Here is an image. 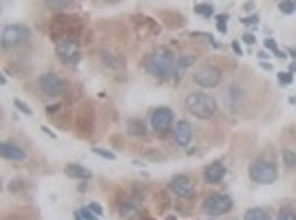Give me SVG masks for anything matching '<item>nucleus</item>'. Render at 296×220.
I'll return each mask as SVG.
<instances>
[{"mask_svg":"<svg viewBox=\"0 0 296 220\" xmlns=\"http://www.w3.org/2000/svg\"><path fill=\"white\" fill-rule=\"evenodd\" d=\"M263 46H265V51H269L272 55H276L281 48H278V44H276V40H272V38H265L263 40Z\"/></svg>","mask_w":296,"mask_h":220,"instance_id":"nucleus-25","label":"nucleus"},{"mask_svg":"<svg viewBox=\"0 0 296 220\" xmlns=\"http://www.w3.org/2000/svg\"><path fill=\"white\" fill-rule=\"evenodd\" d=\"M194 62H197V55H192V53H186V55L177 57V62H175V73H172V79H175V82H181V77H184L186 68H188V66H192Z\"/></svg>","mask_w":296,"mask_h":220,"instance_id":"nucleus-14","label":"nucleus"},{"mask_svg":"<svg viewBox=\"0 0 296 220\" xmlns=\"http://www.w3.org/2000/svg\"><path fill=\"white\" fill-rule=\"evenodd\" d=\"M175 55H172L168 48H155L153 53H148L144 60V68L148 70L150 75H153L155 79H161V82H166L168 77H172V73H175Z\"/></svg>","mask_w":296,"mask_h":220,"instance_id":"nucleus-1","label":"nucleus"},{"mask_svg":"<svg viewBox=\"0 0 296 220\" xmlns=\"http://www.w3.org/2000/svg\"><path fill=\"white\" fill-rule=\"evenodd\" d=\"M31 35L29 26L25 24H7L2 29V33H0V42H2V46H16V44H22L27 42Z\"/></svg>","mask_w":296,"mask_h":220,"instance_id":"nucleus-8","label":"nucleus"},{"mask_svg":"<svg viewBox=\"0 0 296 220\" xmlns=\"http://www.w3.org/2000/svg\"><path fill=\"white\" fill-rule=\"evenodd\" d=\"M243 7H245V11H252V13H254V2H252V0H247Z\"/></svg>","mask_w":296,"mask_h":220,"instance_id":"nucleus-36","label":"nucleus"},{"mask_svg":"<svg viewBox=\"0 0 296 220\" xmlns=\"http://www.w3.org/2000/svg\"><path fill=\"white\" fill-rule=\"evenodd\" d=\"M150 126H153V130L159 132V134L172 130V126H175V114H172V110L168 108V106L155 108L153 114H150Z\"/></svg>","mask_w":296,"mask_h":220,"instance_id":"nucleus-9","label":"nucleus"},{"mask_svg":"<svg viewBox=\"0 0 296 220\" xmlns=\"http://www.w3.org/2000/svg\"><path fill=\"white\" fill-rule=\"evenodd\" d=\"M186 110L197 119H210L216 112V99L208 92H190L186 97Z\"/></svg>","mask_w":296,"mask_h":220,"instance_id":"nucleus-2","label":"nucleus"},{"mask_svg":"<svg viewBox=\"0 0 296 220\" xmlns=\"http://www.w3.org/2000/svg\"><path fill=\"white\" fill-rule=\"evenodd\" d=\"M241 24H245V26H250V29H254V26L259 24V16H256V13H250V16L241 18Z\"/></svg>","mask_w":296,"mask_h":220,"instance_id":"nucleus-28","label":"nucleus"},{"mask_svg":"<svg viewBox=\"0 0 296 220\" xmlns=\"http://www.w3.org/2000/svg\"><path fill=\"white\" fill-rule=\"evenodd\" d=\"M88 209H91L95 216H102V214H104V209H102L100 202H91V205H88Z\"/></svg>","mask_w":296,"mask_h":220,"instance_id":"nucleus-34","label":"nucleus"},{"mask_svg":"<svg viewBox=\"0 0 296 220\" xmlns=\"http://www.w3.org/2000/svg\"><path fill=\"white\" fill-rule=\"evenodd\" d=\"M294 2H296V0H294Z\"/></svg>","mask_w":296,"mask_h":220,"instance_id":"nucleus-46","label":"nucleus"},{"mask_svg":"<svg viewBox=\"0 0 296 220\" xmlns=\"http://www.w3.org/2000/svg\"><path fill=\"white\" fill-rule=\"evenodd\" d=\"M210 220H215V218H210Z\"/></svg>","mask_w":296,"mask_h":220,"instance_id":"nucleus-45","label":"nucleus"},{"mask_svg":"<svg viewBox=\"0 0 296 220\" xmlns=\"http://www.w3.org/2000/svg\"><path fill=\"white\" fill-rule=\"evenodd\" d=\"M232 207H234L232 198L225 196V194H210V196H206L201 202L203 214H208V216H223V214H228V211H232Z\"/></svg>","mask_w":296,"mask_h":220,"instance_id":"nucleus-4","label":"nucleus"},{"mask_svg":"<svg viewBox=\"0 0 296 220\" xmlns=\"http://www.w3.org/2000/svg\"><path fill=\"white\" fill-rule=\"evenodd\" d=\"M64 174L69 176V178H73V180H84V183L93 176L91 170H86L84 165H78V163H69V165L64 167Z\"/></svg>","mask_w":296,"mask_h":220,"instance_id":"nucleus-16","label":"nucleus"},{"mask_svg":"<svg viewBox=\"0 0 296 220\" xmlns=\"http://www.w3.org/2000/svg\"><path fill=\"white\" fill-rule=\"evenodd\" d=\"M119 216H122V218H128V220H135L137 216H139V209H137V205L133 200H126L119 205Z\"/></svg>","mask_w":296,"mask_h":220,"instance_id":"nucleus-18","label":"nucleus"},{"mask_svg":"<svg viewBox=\"0 0 296 220\" xmlns=\"http://www.w3.org/2000/svg\"><path fill=\"white\" fill-rule=\"evenodd\" d=\"M192 79L201 88H216L223 79V73H221V68H216L212 64H203L192 73Z\"/></svg>","mask_w":296,"mask_h":220,"instance_id":"nucleus-6","label":"nucleus"},{"mask_svg":"<svg viewBox=\"0 0 296 220\" xmlns=\"http://www.w3.org/2000/svg\"><path fill=\"white\" fill-rule=\"evenodd\" d=\"M290 73H296V62H294V64H290Z\"/></svg>","mask_w":296,"mask_h":220,"instance_id":"nucleus-42","label":"nucleus"},{"mask_svg":"<svg viewBox=\"0 0 296 220\" xmlns=\"http://www.w3.org/2000/svg\"><path fill=\"white\" fill-rule=\"evenodd\" d=\"M232 51H234V53H237V55H239V57H241V55H243V51H241V44H239V42H232Z\"/></svg>","mask_w":296,"mask_h":220,"instance_id":"nucleus-35","label":"nucleus"},{"mask_svg":"<svg viewBox=\"0 0 296 220\" xmlns=\"http://www.w3.org/2000/svg\"><path fill=\"white\" fill-rule=\"evenodd\" d=\"M55 53L64 64H75L80 60V44L71 35H62L55 40Z\"/></svg>","mask_w":296,"mask_h":220,"instance_id":"nucleus-7","label":"nucleus"},{"mask_svg":"<svg viewBox=\"0 0 296 220\" xmlns=\"http://www.w3.org/2000/svg\"><path fill=\"white\" fill-rule=\"evenodd\" d=\"M44 4H47L49 9H53V11H64L71 4V0H44Z\"/></svg>","mask_w":296,"mask_h":220,"instance_id":"nucleus-22","label":"nucleus"},{"mask_svg":"<svg viewBox=\"0 0 296 220\" xmlns=\"http://www.w3.org/2000/svg\"><path fill=\"white\" fill-rule=\"evenodd\" d=\"M126 132L133 136H144L146 134V126L144 121H139V119H128L126 121Z\"/></svg>","mask_w":296,"mask_h":220,"instance_id":"nucleus-19","label":"nucleus"},{"mask_svg":"<svg viewBox=\"0 0 296 220\" xmlns=\"http://www.w3.org/2000/svg\"><path fill=\"white\" fill-rule=\"evenodd\" d=\"M73 218H75V220H84V218H82V216H80V214H78V211H75V214H73Z\"/></svg>","mask_w":296,"mask_h":220,"instance_id":"nucleus-43","label":"nucleus"},{"mask_svg":"<svg viewBox=\"0 0 296 220\" xmlns=\"http://www.w3.org/2000/svg\"><path fill=\"white\" fill-rule=\"evenodd\" d=\"M243 101H245V90H243V88H239V86L228 88V92H225V104H228L230 110H239Z\"/></svg>","mask_w":296,"mask_h":220,"instance_id":"nucleus-15","label":"nucleus"},{"mask_svg":"<svg viewBox=\"0 0 296 220\" xmlns=\"http://www.w3.org/2000/svg\"><path fill=\"white\" fill-rule=\"evenodd\" d=\"M243 220H272V216L263 207H252V209H247L243 214Z\"/></svg>","mask_w":296,"mask_h":220,"instance_id":"nucleus-17","label":"nucleus"},{"mask_svg":"<svg viewBox=\"0 0 296 220\" xmlns=\"http://www.w3.org/2000/svg\"><path fill=\"white\" fill-rule=\"evenodd\" d=\"M259 57H261V62H265V57H269V51H261Z\"/></svg>","mask_w":296,"mask_h":220,"instance_id":"nucleus-40","label":"nucleus"},{"mask_svg":"<svg viewBox=\"0 0 296 220\" xmlns=\"http://www.w3.org/2000/svg\"><path fill=\"white\" fill-rule=\"evenodd\" d=\"M194 13H197V16H203V18H212L215 16V7L208 2H199V4H194Z\"/></svg>","mask_w":296,"mask_h":220,"instance_id":"nucleus-20","label":"nucleus"},{"mask_svg":"<svg viewBox=\"0 0 296 220\" xmlns=\"http://www.w3.org/2000/svg\"><path fill=\"white\" fill-rule=\"evenodd\" d=\"M192 126H190V121H186V119H179V121L172 126V139H175V143L179 145V148H186V145H190V141H192Z\"/></svg>","mask_w":296,"mask_h":220,"instance_id":"nucleus-11","label":"nucleus"},{"mask_svg":"<svg viewBox=\"0 0 296 220\" xmlns=\"http://www.w3.org/2000/svg\"><path fill=\"white\" fill-rule=\"evenodd\" d=\"M0 156L7 158V161L20 163V161H25V158H27V152L20 148V145L11 143V141H2V143H0Z\"/></svg>","mask_w":296,"mask_h":220,"instance_id":"nucleus-12","label":"nucleus"},{"mask_svg":"<svg viewBox=\"0 0 296 220\" xmlns=\"http://www.w3.org/2000/svg\"><path fill=\"white\" fill-rule=\"evenodd\" d=\"M261 68H263V70H272V64H269V62H261Z\"/></svg>","mask_w":296,"mask_h":220,"instance_id":"nucleus-37","label":"nucleus"},{"mask_svg":"<svg viewBox=\"0 0 296 220\" xmlns=\"http://www.w3.org/2000/svg\"><path fill=\"white\" fill-rule=\"evenodd\" d=\"M38 86L51 99H57V97H62L66 92V82L55 73H42L38 77Z\"/></svg>","mask_w":296,"mask_h":220,"instance_id":"nucleus-5","label":"nucleus"},{"mask_svg":"<svg viewBox=\"0 0 296 220\" xmlns=\"http://www.w3.org/2000/svg\"><path fill=\"white\" fill-rule=\"evenodd\" d=\"M241 40H243V44H247V46H252V44L256 42V38L250 33V31H247V33H243V38H241Z\"/></svg>","mask_w":296,"mask_h":220,"instance_id":"nucleus-33","label":"nucleus"},{"mask_svg":"<svg viewBox=\"0 0 296 220\" xmlns=\"http://www.w3.org/2000/svg\"><path fill=\"white\" fill-rule=\"evenodd\" d=\"M216 26H219V31H221V33H225V31H228V26H225V22H219V24H216Z\"/></svg>","mask_w":296,"mask_h":220,"instance_id":"nucleus-41","label":"nucleus"},{"mask_svg":"<svg viewBox=\"0 0 296 220\" xmlns=\"http://www.w3.org/2000/svg\"><path fill=\"white\" fill-rule=\"evenodd\" d=\"M276 75H278V84H281V86H290V84L294 82V77H292L290 70H287V73L283 70V73H276Z\"/></svg>","mask_w":296,"mask_h":220,"instance_id":"nucleus-29","label":"nucleus"},{"mask_svg":"<svg viewBox=\"0 0 296 220\" xmlns=\"http://www.w3.org/2000/svg\"><path fill=\"white\" fill-rule=\"evenodd\" d=\"M290 104H296V97H290Z\"/></svg>","mask_w":296,"mask_h":220,"instance_id":"nucleus-44","label":"nucleus"},{"mask_svg":"<svg viewBox=\"0 0 296 220\" xmlns=\"http://www.w3.org/2000/svg\"><path fill=\"white\" fill-rule=\"evenodd\" d=\"M78 214L82 216L84 220H100V216H95L91 209H88V207H82V209H78Z\"/></svg>","mask_w":296,"mask_h":220,"instance_id":"nucleus-30","label":"nucleus"},{"mask_svg":"<svg viewBox=\"0 0 296 220\" xmlns=\"http://www.w3.org/2000/svg\"><path fill=\"white\" fill-rule=\"evenodd\" d=\"M192 38H203V40H208V42H215V35H210V33H203V31H194L192 33Z\"/></svg>","mask_w":296,"mask_h":220,"instance_id":"nucleus-32","label":"nucleus"},{"mask_svg":"<svg viewBox=\"0 0 296 220\" xmlns=\"http://www.w3.org/2000/svg\"><path fill=\"white\" fill-rule=\"evenodd\" d=\"M223 178H225V165H223V163H219V161L210 163V165L203 170V180H206V183H210V185L221 183Z\"/></svg>","mask_w":296,"mask_h":220,"instance_id":"nucleus-13","label":"nucleus"},{"mask_svg":"<svg viewBox=\"0 0 296 220\" xmlns=\"http://www.w3.org/2000/svg\"><path fill=\"white\" fill-rule=\"evenodd\" d=\"M93 154H97V156L106 158V161H115V152H110V150H102V148H93Z\"/></svg>","mask_w":296,"mask_h":220,"instance_id":"nucleus-26","label":"nucleus"},{"mask_svg":"<svg viewBox=\"0 0 296 220\" xmlns=\"http://www.w3.org/2000/svg\"><path fill=\"white\" fill-rule=\"evenodd\" d=\"M168 187H170V192L175 194V196L190 198L194 194V180L190 178V176H186V174H179V176H175V178L168 183Z\"/></svg>","mask_w":296,"mask_h":220,"instance_id":"nucleus-10","label":"nucleus"},{"mask_svg":"<svg viewBox=\"0 0 296 220\" xmlns=\"http://www.w3.org/2000/svg\"><path fill=\"white\" fill-rule=\"evenodd\" d=\"M102 62H104L106 66H110V68H122V62H117V60H115V55H108V53H104Z\"/></svg>","mask_w":296,"mask_h":220,"instance_id":"nucleus-27","label":"nucleus"},{"mask_svg":"<svg viewBox=\"0 0 296 220\" xmlns=\"http://www.w3.org/2000/svg\"><path fill=\"white\" fill-rule=\"evenodd\" d=\"M278 11L285 13V16H292V13L296 11V2L294 0H281V2H278Z\"/></svg>","mask_w":296,"mask_h":220,"instance_id":"nucleus-23","label":"nucleus"},{"mask_svg":"<svg viewBox=\"0 0 296 220\" xmlns=\"http://www.w3.org/2000/svg\"><path fill=\"white\" fill-rule=\"evenodd\" d=\"M247 174H250V178L259 185H272L274 180L278 178V167L274 165L269 158H256V161L250 163Z\"/></svg>","mask_w":296,"mask_h":220,"instance_id":"nucleus-3","label":"nucleus"},{"mask_svg":"<svg viewBox=\"0 0 296 220\" xmlns=\"http://www.w3.org/2000/svg\"><path fill=\"white\" fill-rule=\"evenodd\" d=\"M276 220H296V214L292 209H281L276 216Z\"/></svg>","mask_w":296,"mask_h":220,"instance_id":"nucleus-31","label":"nucleus"},{"mask_svg":"<svg viewBox=\"0 0 296 220\" xmlns=\"http://www.w3.org/2000/svg\"><path fill=\"white\" fill-rule=\"evenodd\" d=\"M216 22H228V16H225V13H219V16H216Z\"/></svg>","mask_w":296,"mask_h":220,"instance_id":"nucleus-38","label":"nucleus"},{"mask_svg":"<svg viewBox=\"0 0 296 220\" xmlns=\"http://www.w3.org/2000/svg\"><path fill=\"white\" fill-rule=\"evenodd\" d=\"M13 106H16V108L20 110L22 114H27V117H31V114H33V110L29 108V104H25V101H22V99H18V97H16V99H13Z\"/></svg>","mask_w":296,"mask_h":220,"instance_id":"nucleus-24","label":"nucleus"},{"mask_svg":"<svg viewBox=\"0 0 296 220\" xmlns=\"http://www.w3.org/2000/svg\"><path fill=\"white\" fill-rule=\"evenodd\" d=\"M281 158H283V163H285V167L296 170V152H294V150H283Z\"/></svg>","mask_w":296,"mask_h":220,"instance_id":"nucleus-21","label":"nucleus"},{"mask_svg":"<svg viewBox=\"0 0 296 220\" xmlns=\"http://www.w3.org/2000/svg\"><path fill=\"white\" fill-rule=\"evenodd\" d=\"M287 55H290V57H294V60H296V46L287 48Z\"/></svg>","mask_w":296,"mask_h":220,"instance_id":"nucleus-39","label":"nucleus"}]
</instances>
